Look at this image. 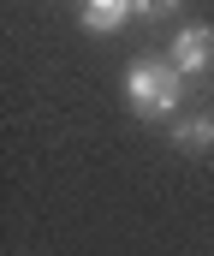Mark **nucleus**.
Masks as SVG:
<instances>
[{
    "label": "nucleus",
    "mask_w": 214,
    "mask_h": 256,
    "mask_svg": "<svg viewBox=\"0 0 214 256\" xmlns=\"http://www.w3.org/2000/svg\"><path fill=\"white\" fill-rule=\"evenodd\" d=\"M173 143H179V149H191V155H209V149H214V114L173 120Z\"/></svg>",
    "instance_id": "nucleus-4"
},
{
    "label": "nucleus",
    "mask_w": 214,
    "mask_h": 256,
    "mask_svg": "<svg viewBox=\"0 0 214 256\" xmlns=\"http://www.w3.org/2000/svg\"><path fill=\"white\" fill-rule=\"evenodd\" d=\"M137 6V18H173L179 12V0H131Z\"/></svg>",
    "instance_id": "nucleus-5"
},
{
    "label": "nucleus",
    "mask_w": 214,
    "mask_h": 256,
    "mask_svg": "<svg viewBox=\"0 0 214 256\" xmlns=\"http://www.w3.org/2000/svg\"><path fill=\"white\" fill-rule=\"evenodd\" d=\"M77 18H83L89 36H113V30H125V24L137 18V6H131V0H83Z\"/></svg>",
    "instance_id": "nucleus-3"
},
{
    "label": "nucleus",
    "mask_w": 214,
    "mask_h": 256,
    "mask_svg": "<svg viewBox=\"0 0 214 256\" xmlns=\"http://www.w3.org/2000/svg\"><path fill=\"white\" fill-rule=\"evenodd\" d=\"M125 102L137 120H173L185 102V72L173 60H131L125 66Z\"/></svg>",
    "instance_id": "nucleus-1"
},
{
    "label": "nucleus",
    "mask_w": 214,
    "mask_h": 256,
    "mask_svg": "<svg viewBox=\"0 0 214 256\" xmlns=\"http://www.w3.org/2000/svg\"><path fill=\"white\" fill-rule=\"evenodd\" d=\"M167 60L179 66L185 78H197V72H209V66H214V24H179V36H173V48H167Z\"/></svg>",
    "instance_id": "nucleus-2"
}]
</instances>
